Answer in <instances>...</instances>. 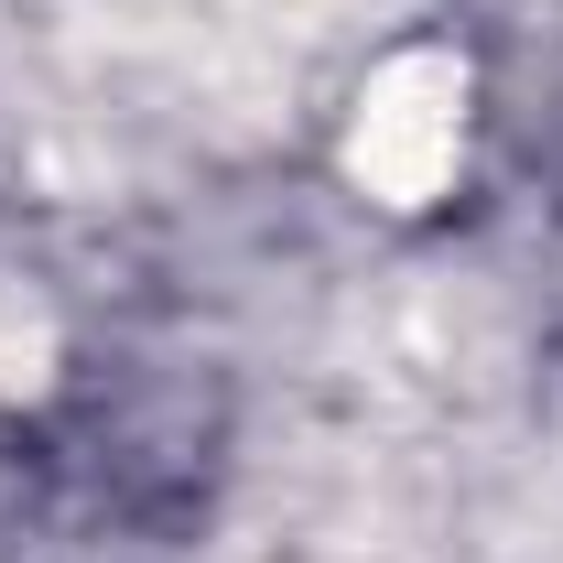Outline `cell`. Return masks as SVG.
I'll return each mask as SVG.
<instances>
[{
    "label": "cell",
    "instance_id": "cell-1",
    "mask_svg": "<svg viewBox=\"0 0 563 563\" xmlns=\"http://www.w3.org/2000/svg\"><path fill=\"white\" fill-rule=\"evenodd\" d=\"M455 152H466V66H455L444 44L390 55V66L368 76L357 120H347L357 196H379V207H433V196L455 185Z\"/></svg>",
    "mask_w": 563,
    "mask_h": 563
},
{
    "label": "cell",
    "instance_id": "cell-2",
    "mask_svg": "<svg viewBox=\"0 0 563 563\" xmlns=\"http://www.w3.org/2000/svg\"><path fill=\"white\" fill-rule=\"evenodd\" d=\"M44 368H55L44 314H33L22 292H0V390H44Z\"/></svg>",
    "mask_w": 563,
    "mask_h": 563
}]
</instances>
